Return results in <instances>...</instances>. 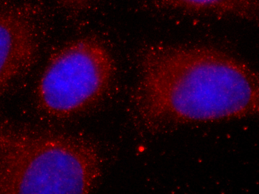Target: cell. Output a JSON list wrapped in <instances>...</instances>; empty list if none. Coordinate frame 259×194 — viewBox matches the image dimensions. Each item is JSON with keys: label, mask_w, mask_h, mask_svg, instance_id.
<instances>
[{"label": "cell", "mask_w": 259, "mask_h": 194, "mask_svg": "<svg viewBox=\"0 0 259 194\" xmlns=\"http://www.w3.org/2000/svg\"><path fill=\"white\" fill-rule=\"evenodd\" d=\"M140 107L159 122H208L254 115L258 74L247 63L205 45L154 44L143 51Z\"/></svg>", "instance_id": "6da1fadb"}, {"label": "cell", "mask_w": 259, "mask_h": 194, "mask_svg": "<svg viewBox=\"0 0 259 194\" xmlns=\"http://www.w3.org/2000/svg\"><path fill=\"white\" fill-rule=\"evenodd\" d=\"M98 174L97 156L87 146L0 129V194H87Z\"/></svg>", "instance_id": "7a4b0ae2"}, {"label": "cell", "mask_w": 259, "mask_h": 194, "mask_svg": "<svg viewBox=\"0 0 259 194\" xmlns=\"http://www.w3.org/2000/svg\"><path fill=\"white\" fill-rule=\"evenodd\" d=\"M33 5L25 3L0 4V90L33 64L38 48Z\"/></svg>", "instance_id": "277c9868"}, {"label": "cell", "mask_w": 259, "mask_h": 194, "mask_svg": "<svg viewBox=\"0 0 259 194\" xmlns=\"http://www.w3.org/2000/svg\"><path fill=\"white\" fill-rule=\"evenodd\" d=\"M259 1L254 0H172L158 2L161 7L193 13L232 15L249 20L258 19Z\"/></svg>", "instance_id": "5b68a950"}, {"label": "cell", "mask_w": 259, "mask_h": 194, "mask_svg": "<svg viewBox=\"0 0 259 194\" xmlns=\"http://www.w3.org/2000/svg\"><path fill=\"white\" fill-rule=\"evenodd\" d=\"M113 68L111 55L97 40L85 38L67 44L53 55L40 77V105L55 116L86 108L107 89Z\"/></svg>", "instance_id": "3957f363"}]
</instances>
